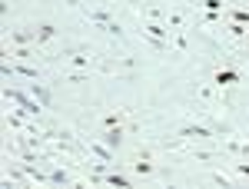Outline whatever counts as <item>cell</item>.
Wrapping results in <instances>:
<instances>
[{
    "instance_id": "obj_1",
    "label": "cell",
    "mask_w": 249,
    "mask_h": 189,
    "mask_svg": "<svg viewBox=\"0 0 249 189\" xmlns=\"http://www.w3.org/2000/svg\"><path fill=\"white\" fill-rule=\"evenodd\" d=\"M143 34L153 40H163V43H170V37L176 34V30H170L166 23H160V20H143Z\"/></svg>"
},
{
    "instance_id": "obj_2",
    "label": "cell",
    "mask_w": 249,
    "mask_h": 189,
    "mask_svg": "<svg viewBox=\"0 0 249 189\" xmlns=\"http://www.w3.org/2000/svg\"><path fill=\"white\" fill-rule=\"evenodd\" d=\"M179 136H183V139H196V143H199V139H213L216 133H213L210 126H203V123H186V126H179Z\"/></svg>"
},
{
    "instance_id": "obj_3",
    "label": "cell",
    "mask_w": 249,
    "mask_h": 189,
    "mask_svg": "<svg viewBox=\"0 0 249 189\" xmlns=\"http://www.w3.org/2000/svg\"><path fill=\"white\" fill-rule=\"evenodd\" d=\"M223 150L230 153V156H246V159H249V139H239L236 133H226V139H223Z\"/></svg>"
},
{
    "instance_id": "obj_4",
    "label": "cell",
    "mask_w": 249,
    "mask_h": 189,
    "mask_svg": "<svg viewBox=\"0 0 249 189\" xmlns=\"http://www.w3.org/2000/svg\"><path fill=\"white\" fill-rule=\"evenodd\" d=\"M63 57L70 60V67H73V70H87V73H90V67H93V57H87V53H77V50H67Z\"/></svg>"
},
{
    "instance_id": "obj_5",
    "label": "cell",
    "mask_w": 249,
    "mask_h": 189,
    "mask_svg": "<svg viewBox=\"0 0 249 189\" xmlns=\"http://www.w3.org/2000/svg\"><path fill=\"white\" fill-rule=\"evenodd\" d=\"M34 34H37V47H43V43H50V40L57 37V27L53 23H40Z\"/></svg>"
},
{
    "instance_id": "obj_6",
    "label": "cell",
    "mask_w": 249,
    "mask_h": 189,
    "mask_svg": "<svg viewBox=\"0 0 249 189\" xmlns=\"http://www.w3.org/2000/svg\"><path fill=\"white\" fill-rule=\"evenodd\" d=\"M87 150L93 153V156H100V159H103V163H113V150H110V146H107V143H90V146H87Z\"/></svg>"
},
{
    "instance_id": "obj_7",
    "label": "cell",
    "mask_w": 249,
    "mask_h": 189,
    "mask_svg": "<svg viewBox=\"0 0 249 189\" xmlns=\"http://www.w3.org/2000/svg\"><path fill=\"white\" fill-rule=\"evenodd\" d=\"M30 96H34L37 103H43V106H50V90H47L43 83H37V80H34V86H30Z\"/></svg>"
},
{
    "instance_id": "obj_8",
    "label": "cell",
    "mask_w": 249,
    "mask_h": 189,
    "mask_svg": "<svg viewBox=\"0 0 249 189\" xmlns=\"http://www.w3.org/2000/svg\"><path fill=\"white\" fill-rule=\"evenodd\" d=\"M120 139H123V130H120V126H116V130H107V133H103V143H107L110 150H116V146H120Z\"/></svg>"
},
{
    "instance_id": "obj_9",
    "label": "cell",
    "mask_w": 249,
    "mask_h": 189,
    "mask_svg": "<svg viewBox=\"0 0 249 189\" xmlns=\"http://www.w3.org/2000/svg\"><path fill=\"white\" fill-rule=\"evenodd\" d=\"M96 30H103V34H110V37L123 40V27H120L116 20H110V23H103V27H96Z\"/></svg>"
},
{
    "instance_id": "obj_10",
    "label": "cell",
    "mask_w": 249,
    "mask_h": 189,
    "mask_svg": "<svg viewBox=\"0 0 249 189\" xmlns=\"http://www.w3.org/2000/svg\"><path fill=\"white\" fill-rule=\"evenodd\" d=\"M50 183H53V186H63V183H70V172H67V170H50Z\"/></svg>"
},
{
    "instance_id": "obj_11",
    "label": "cell",
    "mask_w": 249,
    "mask_h": 189,
    "mask_svg": "<svg viewBox=\"0 0 249 189\" xmlns=\"http://www.w3.org/2000/svg\"><path fill=\"white\" fill-rule=\"evenodd\" d=\"M133 170L140 172V176H153L156 166H153V163H146V159H140V163H133Z\"/></svg>"
},
{
    "instance_id": "obj_12",
    "label": "cell",
    "mask_w": 249,
    "mask_h": 189,
    "mask_svg": "<svg viewBox=\"0 0 249 189\" xmlns=\"http://www.w3.org/2000/svg\"><path fill=\"white\" fill-rule=\"evenodd\" d=\"M226 30H230V37H236V40H246L249 37V30H246V27H239V23H232V27H226Z\"/></svg>"
},
{
    "instance_id": "obj_13",
    "label": "cell",
    "mask_w": 249,
    "mask_h": 189,
    "mask_svg": "<svg viewBox=\"0 0 249 189\" xmlns=\"http://www.w3.org/2000/svg\"><path fill=\"white\" fill-rule=\"evenodd\" d=\"M107 183H113V186H126V176H120V172H110V176H103Z\"/></svg>"
},
{
    "instance_id": "obj_14",
    "label": "cell",
    "mask_w": 249,
    "mask_h": 189,
    "mask_svg": "<svg viewBox=\"0 0 249 189\" xmlns=\"http://www.w3.org/2000/svg\"><path fill=\"white\" fill-rule=\"evenodd\" d=\"M199 100L203 103H213V86H199Z\"/></svg>"
},
{
    "instance_id": "obj_15",
    "label": "cell",
    "mask_w": 249,
    "mask_h": 189,
    "mask_svg": "<svg viewBox=\"0 0 249 189\" xmlns=\"http://www.w3.org/2000/svg\"><path fill=\"white\" fill-rule=\"evenodd\" d=\"M236 172H243V176H249V163H236Z\"/></svg>"
},
{
    "instance_id": "obj_16",
    "label": "cell",
    "mask_w": 249,
    "mask_h": 189,
    "mask_svg": "<svg viewBox=\"0 0 249 189\" xmlns=\"http://www.w3.org/2000/svg\"><path fill=\"white\" fill-rule=\"evenodd\" d=\"M236 20H243V23H246V20H249V10H236Z\"/></svg>"
},
{
    "instance_id": "obj_17",
    "label": "cell",
    "mask_w": 249,
    "mask_h": 189,
    "mask_svg": "<svg viewBox=\"0 0 249 189\" xmlns=\"http://www.w3.org/2000/svg\"><path fill=\"white\" fill-rule=\"evenodd\" d=\"M160 3H179V0H160Z\"/></svg>"
},
{
    "instance_id": "obj_18",
    "label": "cell",
    "mask_w": 249,
    "mask_h": 189,
    "mask_svg": "<svg viewBox=\"0 0 249 189\" xmlns=\"http://www.w3.org/2000/svg\"><path fill=\"white\" fill-rule=\"evenodd\" d=\"M246 123H249V113H246Z\"/></svg>"
}]
</instances>
